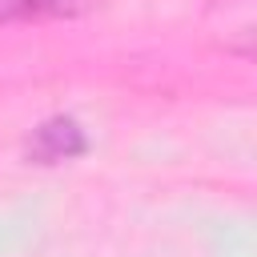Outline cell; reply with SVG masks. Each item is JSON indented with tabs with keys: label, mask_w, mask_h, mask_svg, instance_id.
I'll list each match as a JSON object with an SVG mask.
<instances>
[{
	"label": "cell",
	"mask_w": 257,
	"mask_h": 257,
	"mask_svg": "<svg viewBox=\"0 0 257 257\" xmlns=\"http://www.w3.org/2000/svg\"><path fill=\"white\" fill-rule=\"evenodd\" d=\"M88 149V137L80 128L76 116H48L32 128L28 137V161L36 165H60V161H72Z\"/></svg>",
	"instance_id": "cell-1"
},
{
	"label": "cell",
	"mask_w": 257,
	"mask_h": 257,
	"mask_svg": "<svg viewBox=\"0 0 257 257\" xmlns=\"http://www.w3.org/2000/svg\"><path fill=\"white\" fill-rule=\"evenodd\" d=\"M100 0H0V20H56L88 12Z\"/></svg>",
	"instance_id": "cell-2"
}]
</instances>
